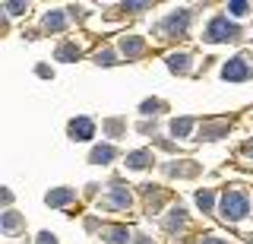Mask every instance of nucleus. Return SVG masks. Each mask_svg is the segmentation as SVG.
<instances>
[{"instance_id": "obj_5", "label": "nucleus", "mask_w": 253, "mask_h": 244, "mask_svg": "<svg viewBox=\"0 0 253 244\" xmlns=\"http://www.w3.org/2000/svg\"><path fill=\"white\" fill-rule=\"evenodd\" d=\"M44 200H47V206H63V203L73 200V191H70V187H60V191H51Z\"/></svg>"}, {"instance_id": "obj_10", "label": "nucleus", "mask_w": 253, "mask_h": 244, "mask_svg": "<svg viewBox=\"0 0 253 244\" xmlns=\"http://www.w3.org/2000/svg\"><path fill=\"white\" fill-rule=\"evenodd\" d=\"M121 51L126 54V57H136V54L142 51V38H124V42H121Z\"/></svg>"}, {"instance_id": "obj_2", "label": "nucleus", "mask_w": 253, "mask_h": 244, "mask_svg": "<svg viewBox=\"0 0 253 244\" xmlns=\"http://www.w3.org/2000/svg\"><path fill=\"white\" fill-rule=\"evenodd\" d=\"M206 38H209L212 45H218V42H231V38H237V26H231L225 16H218V19H212L209 22V29H206Z\"/></svg>"}, {"instance_id": "obj_4", "label": "nucleus", "mask_w": 253, "mask_h": 244, "mask_svg": "<svg viewBox=\"0 0 253 244\" xmlns=\"http://www.w3.org/2000/svg\"><path fill=\"white\" fill-rule=\"evenodd\" d=\"M70 137L73 140H92L95 137V124L89 117H73V121H70Z\"/></svg>"}, {"instance_id": "obj_9", "label": "nucleus", "mask_w": 253, "mask_h": 244, "mask_svg": "<svg viewBox=\"0 0 253 244\" xmlns=\"http://www.w3.org/2000/svg\"><path fill=\"white\" fill-rule=\"evenodd\" d=\"M149 159H152V152L142 149V152H130V155H126V165H130V168H146Z\"/></svg>"}, {"instance_id": "obj_22", "label": "nucleus", "mask_w": 253, "mask_h": 244, "mask_svg": "<svg viewBox=\"0 0 253 244\" xmlns=\"http://www.w3.org/2000/svg\"><path fill=\"white\" fill-rule=\"evenodd\" d=\"M200 244H225V241H221V238H203Z\"/></svg>"}, {"instance_id": "obj_8", "label": "nucleus", "mask_w": 253, "mask_h": 244, "mask_svg": "<svg viewBox=\"0 0 253 244\" xmlns=\"http://www.w3.org/2000/svg\"><path fill=\"white\" fill-rule=\"evenodd\" d=\"M168 70H174V73H187V70H190V57H187V54H171V57H168Z\"/></svg>"}, {"instance_id": "obj_23", "label": "nucleus", "mask_w": 253, "mask_h": 244, "mask_svg": "<svg viewBox=\"0 0 253 244\" xmlns=\"http://www.w3.org/2000/svg\"><path fill=\"white\" fill-rule=\"evenodd\" d=\"M247 152H250V155H253V143H250V146H247Z\"/></svg>"}, {"instance_id": "obj_14", "label": "nucleus", "mask_w": 253, "mask_h": 244, "mask_svg": "<svg viewBox=\"0 0 253 244\" xmlns=\"http://www.w3.org/2000/svg\"><path fill=\"white\" fill-rule=\"evenodd\" d=\"M228 13H231V16H247L250 3H247V0H234V3H228Z\"/></svg>"}, {"instance_id": "obj_15", "label": "nucleus", "mask_w": 253, "mask_h": 244, "mask_svg": "<svg viewBox=\"0 0 253 244\" xmlns=\"http://www.w3.org/2000/svg\"><path fill=\"white\" fill-rule=\"evenodd\" d=\"M111 200H114V206H130V194H126L124 187H114V191H111Z\"/></svg>"}, {"instance_id": "obj_6", "label": "nucleus", "mask_w": 253, "mask_h": 244, "mask_svg": "<svg viewBox=\"0 0 253 244\" xmlns=\"http://www.w3.org/2000/svg\"><path fill=\"white\" fill-rule=\"evenodd\" d=\"M184 26H187V13H174V16H168V19L162 22L165 32H174V29H177V32H184Z\"/></svg>"}, {"instance_id": "obj_19", "label": "nucleus", "mask_w": 253, "mask_h": 244, "mask_svg": "<svg viewBox=\"0 0 253 244\" xmlns=\"http://www.w3.org/2000/svg\"><path fill=\"white\" fill-rule=\"evenodd\" d=\"M6 10H10L13 16H19V13H26L29 6H26V3H6Z\"/></svg>"}, {"instance_id": "obj_20", "label": "nucleus", "mask_w": 253, "mask_h": 244, "mask_svg": "<svg viewBox=\"0 0 253 244\" xmlns=\"http://www.w3.org/2000/svg\"><path fill=\"white\" fill-rule=\"evenodd\" d=\"M38 244H57V241H54L51 232H42V235H38Z\"/></svg>"}, {"instance_id": "obj_21", "label": "nucleus", "mask_w": 253, "mask_h": 244, "mask_svg": "<svg viewBox=\"0 0 253 244\" xmlns=\"http://www.w3.org/2000/svg\"><path fill=\"white\" fill-rule=\"evenodd\" d=\"M111 57H114V54H111V51H101V54H98V64H114V60H111Z\"/></svg>"}, {"instance_id": "obj_1", "label": "nucleus", "mask_w": 253, "mask_h": 244, "mask_svg": "<svg viewBox=\"0 0 253 244\" xmlns=\"http://www.w3.org/2000/svg\"><path fill=\"white\" fill-rule=\"evenodd\" d=\"M247 212H250V203H247V196H244V194L231 191V194L221 196V216H225L228 222H241Z\"/></svg>"}, {"instance_id": "obj_11", "label": "nucleus", "mask_w": 253, "mask_h": 244, "mask_svg": "<svg viewBox=\"0 0 253 244\" xmlns=\"http://www.w3.org/2000/svg\"><path fill=\"white\" fill-rule=\"evenodd\" d=\"M190 130H193V121H190V117H180V121H171V133H174V137H187Z\"/></svg>"}, {"instance_id": "obj_16", "label": "nucleus", "mask_w": 253, "mask_h": 244, "mask_svg": "<svg viewBox=\"0 0 253 244\" xmlns=\"http://www.w3.org/2000/svg\"><path fill=\"white\" fill-rule=\"evenodd\" d=\"M196 203H200V209H212V203H215V196H212L209 191H200V194H196Z\"/></svg>"}, {"instance_id": "obj_13", "label": "nucleus", "mask_w": 253, "mask_h": 244, "mask_svg": "<svg viewBox=\"0 0 253 244\" xmlns=\"http://www.w3.org/2000/svg\"><path fill=\"white\" fill-rule=\"evenodd\" d=\"M105 238H108L111 244H124L130 235H126V228H105Z\"/></svg>"}, {"instance_id": "obj_18", "label": "nucleus", "mask_w": 253, "mask_h": 244, "mask_svg": "<svg viewBox=\"0 0 253 244\" xmlns=\"http://www.w3.org/2000/svg\"><path fill=\"white\" fill-rule=\"evenodd\" d=\"M79 48H73V45H63V48L57 51V60H70V57H76Z\"/></svg>"}, {"instance_id": "obj_3", "label": "nucleus", "mask_w": 253, "mask_h": 244, "mask_svg": "<svg viewBox=\"0 0 253 244\" xmlns=\"http://www.w3.org/2000/svg\"><path fill=\"white\" fill-rule=\"evenodd\" d=\"M221 76H225L228 83H241V80H250V67L244 57H231L225 67H221Z\"/></svg>"}, {"instance_id": "obj_7", "label": "nucleus", "mask_w": 253, "mask_h": 244, "mask_svg": "<svg viewBox=\"0 0 253 244\" xmlns=\"http://www.w3.org/2000/svg\"><path fill=\"white\" fill-rule=\"evenodd\" d=\"M89 159H92L95 165H105V162H111V159H114V146H95Z\"/></svg>"}, {"instance_id": "obj_17", "label": "nucleus", "mask_w": 253, "mask_h": 244, "mask_svg": "<svg viewBox=\"0 0 253 244\" xmlns=\"http://www.w3.org/2000/svg\"><path fill=\"white\" fill-rule=\"evenodd\" d=\"M16 225H19V216L16 212H3V232H13Z\"/></svg>"}, {"instance_id": "obj_12", "label": "nucleus", "mask_w": 253, "mask_h": 244, "mask_svg": "<svg viewBox=\"0 0 253 244\" xmlns=\"http://www.w3.org/2000/svg\"><path fill=\"white\" fill-rule=\"evenodd\" d=\"M63 22H67V19H63V13L54 10V13H47V16H44V29H51V32H60Z\"/></svg>"}]
</instances>
